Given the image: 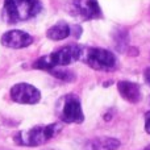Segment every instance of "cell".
Wrapping results in <instances>:
<instances>
[{
  "mask_svg": "<svg viewBox=\"0 0 150 150\" xmlns=\"http://www.w3.org/2000/svg\"><path fill=\"white\" fill-rule=\"evenodd\" d=\"M113 40H115V47L117 49V52L120 53L127 52L128 46H129V36H128L127 30L117 29V32H115L113 34Z\"/></svg>",
  "mask_w": 150,
  "mask_h": 150,
  "instance_id": "7c38bea8",
  "label": "cell"
},
{
  "mask_svg": "<svg viewBox=\"0 0 150 150\" xmlns=\"http://www.w3.org/2000/svg\"><path fill=\"white\" fill-rule=\"evenodd\" d=\"M57 113L63 122L67 124H82L84 121V113L82 104L76 95L69 93L58 100Z\"/></svg>",
  "mask_w": 150,
  "mask_h": 150,
  "instance_id": "5b68a950",
  "label": "cell"
},
{
  "mask_svg": "<svg viewBox=\"0 0 150 150\" xmlns=\"http://www.w3.org/2000/svg\"><path fill=\"white\" fill-rule=\"evenodd\" d=\"M70 12L80 20H96L103 16L98 0H73L70 4Z\"/></svg>",
  "mask_w": 150,
  "mask_h": 150,
  "instance_id": "8992f818",
  "label": "cell"
},
{
  "mask_svg": "<svg viewBox=\"0 0 150 150\" xmlns=\"http://www.w3.org/2000/svg\"><path fill=\"white\" fill-rule=\"evenodd\" d=\"M41 9L40 0H4L3 16L7 23L16 24L36 17Z\"/></svg>",
  "mask_w": 150,
  "mask_h": 150,
  "instance_id": "7a4b0ae2",
  "label": "cell"
},
{
  "mask_svg": "<svg viewBox=\"0 0 150 150\" xmlns=\"http://www.w3.org/2000/svg\"><path fill=\"white\" fill-rule=\"evenodd\" d=\"M61 125L53 122L49 125H38L28 130H21L15 136V142L20 146H41L49 142L61 132Z\"/></svg>",
  "mask_w": 150,
  "mask_h": 150,
  "instance_id": "3957f363",
  "label": "cell"
},
{
  "mask_svg": "<svg viewBox=\"0 0 150 150\" xmlns=\"http://www.w3.org/2000/svg\"><path fill=\"white\" fill-rule=\"evenodd\" d=\"M80 55V45H66L59 47L58 50L38 58L33 63V67L37 70L52 71L57 67L69 66L71 63L79 61Z\"/></svg>",
  "mask_w": 150,
  "mask_h": 150,
  "instance_id": "6da1fadb",
  "label": "cell"
},
{
  "mask_svg": "<svg viewBox=\"0 0 150 150\" xmlns=\"http://www.w3.org/2000/svg\"><path fill=\"white\" fill-rule=\"evenodd\" d=\"M33 44V37L29 33L18 29L5 32L1 36V45L9 49H24Z\"/></svg>",
  "mask_w": 150,
  "mask_h": 150,
  "instance_id": "ba28073f",
  "label": "cell"
},
{
  "mask_svg": "<svg viewBox=\"0 0 150 150\" xmlns=\"http://www.w3.org/2000/svg\"><path fill=\"white\" fill-rule=\"evenodd\" d=\"M144 76H145V80H146V83L150 86V67L149 69H146L145 70V74H144Z\"/></svg>",
  "mask_w": 150,
  "mask_h": 150,
  "instance_id": "9a60e30c",
  "label": "cell"
},
{
  "mask_svg": "<svg viewBox=\"0 0 150 150\" xmlns=\"http://www.w3.org/2000/svg\"><path fill=\"white\" fill-rule=\"evenodd\" d=\"M11 98L18 104H37L41 100L38 88L29 83H17L11 88Z\"/></svg>",
  "mask_w": 150,
  "mask_h": 150,
  "instance_id": "52a82bcc",
  "label": "cell"
},
{
  "mask_svg": "<svg viewBox=\"0 0 150 150\" xmlns=\"http://www.w3.org/2000/svg\"><path fill=\"white\" fill-rule=\"evenodd\" d=\"M120 148V141L115 137H96L86 141L84 150H116Z\"/></svg>",
  "mask_w": 150,
  "mask_h": 150,
  "instance_id": "30bf717a",
  "label": "cell"
},
{
  "mask_svg": "<svg viewBox=\"0 0 150 150\" xmlns=\"http://www.w3.org/2000/svg\"><path fill=\"white\" fill-rule=\"evenodd\" d=\"M79 61L98 71H113L117 67L115 54L103 47L80 46Z\"/></svg>",
  "mask_w": 150,
  "mask_h": 150,
  "instance_id": "277c9868",
  "label": "cell"
},
{
  "mask_svg": "<svg viewBox=\"0 0 150 150\" xmlns=\"http://www.w3.org/2000/svg\"><path fill=\"white\" fill-rule=\"evenodd\" d=\"M145 132L150 134V111L145 113Z\"/></svg>",
  "mask_w": 150,
  "mask_h": 150,
  "instance_id": "5bb4252c",
  "label": "cell"
},
{
  "mask_svg": "<svg viewBox=\"0 0 150 150\" xmlns=\"http://www.w3.org/2000/svg\"><path fill=\"white\" fill-rule=\"evenodd\" d=\"M117 90H119L120 95L125 99L127 101L132 104H136L141 100L142 98V92L141 88L137 83L129 82V80H122V82L117 83Z\"/></svg>",
  "mask_w": 150,
  "mask_h": 150,
  "instance_id": "9c48e42d",
  "label": "cell"
},
{
  "mask_svg": "<svg viewBox=\"0 0 150 150\" xmlns=\"http://www.w3.org/2000/svg\"><path fill=\"white\" fill-rule=\"evenodd\" d=\"M145 150H150V145H148V146H146V148H145Z\"/></svg>",
  "mask_w": 150,
  "mask_h": 150,
  "instance_id": "2e32d148",
  "label": "cell"
},
{
  "mask_svg": "<svg viewBox=\"0 0 150 150\" xmlns=\"http://www.w3.org/2000/svg\"><path fill=\"white\" fill-rule=\"evenodd\" d=\"M70 34H71V26L66 21H59V23L54 24L46 32L47 38L53 40V41H62V40L67 38Z\"/></svg>",
  "mask_w": 150,
  "mask_h": 150,
  "instance_id": "8fae6325",
  "label": "cell"
},
{
  "mask_svg": "<svg viewBox=\"0 0 150 150\" xmlns=\"http://www.w3.org/2000/svg\"><path fill=\"white\" fill-rule=\"evenodd\" d=\"M50 73H53V75H54L55 78H58V79H62L65 80V82H73V80H75V75L73 71L70 70H62V69H58V70H52Z\"/></svg>",
  "mask_w": 150,
  "mask_h": 150,
  "instance_id": "4fadbf2b",
  "label": "cell"
}]
</instances>
